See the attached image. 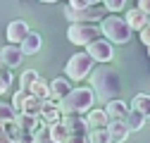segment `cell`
<instances>
[{
	"instance_id": "24",
	"label": "cell",
	"mask_w": 150,
	"mask_h": 143,
	"mask_svg": "<svg viewBox=\"0 0 150 143\" xmlns=\"http://www.w3.org/2000/svg\"><path fill=\"white\" fill-rule=\"evenodd\" d=\"M143 127H145V117L141 112H136V110H131L129 117H126V129L129 131H141Z\"/></svg>"
},
{
	"instance_id": "12",
	"label": "cell",
	"mask_w": 150,
	"mask_h": 143,
	"mask_svg": "<svg viewBox=\"0 0 150 143\" xmlns=\"http://www.w3.org/2000/svg\"><path fill=\"white\" fill-rule=\"evenodd\" d=\"M0 55H3V64H5L7 69L19 67V64H22V60H24L19 45H10V43H7L5 48H0Z\"/></svg>"
},
{
	"instance_id": "2",
	"label": "cell",
	"mask_w": 150,
	"mask_h": 143,
	"mask_svg": "<svg viewBox=\"0 0 150 143\" xmlns=\"http://www.w3.org/2000/svg\"><path fill=\"white\" fill-rule=\"evenodd\" d=\"M96 105V93L91 91V86H79V88H71V91L57 103L60 107V115H86L93 110Z\"/></svg>"
},
{
	"instance_id": "30",
	"label": "cell",
	"mask_w": 150,
	"mask_h": 143,
	"mask_svg": "<svg viewBox=\"0 0 150 143\" xmlns=\"http://www.w3.org/2000/svg\"><path fill=\"white\" fill-rule=\"evenodd\" d=\"M103 5L107 12H122L126 7V0H103Z\"/></svg>"
},
{
	"instance_id": "3",
	"label": "cell",
	"mask_w": 150,
	"mask_h": 143,
	"mask_svg": "<svg viewBox=\"0 0 150 143\" xmlns=\"http://www.w3.org/2000/svg\"><path fill=\"white\" fill-rule=\"evenodd\" d=\"M100 33L105 36V38L110 41V43H119V45H124V43H129V38H131V29L126 26V22L122 19V17H105V19H100Z\"/></svg>"
},
{
	"instance_id": "32",
	"label": "cell",
	"mask_w": 150,
	"mask_h": 143,
	"mask_svg": "<svg viewBox=\"0 0 150 143\" xmlns=\"http://www.w3.org/2000/svg\"><path fill=\"white\" fill-rule=\"evenodd\" d=\"M136 7H138L143 14H148V17H150V0H138V5H136Z\"/></svg>"
},
{
	"instance_id": "6",
	"label": "cell",
	"mask_w": 150,
	"mask_h": 143,
	"mask_svg": "<svg viewBox=\"0 0 150 143\" xmlns=\"http://www.w3.org/2000/svg\"><path fill=\"white\" fill-rule=\"evenodd\" d=\"M86 52L93 57V62H100V64H107L115 60V48H112V43L107 38H98L86 45Z\"/></svg>"
},
{
	"instance_id": "11",
	"label": "cell",
	"mask_w": 150,
	"mask_h": 143,
	"mask_svg": "<svg viewBox=\"0 0 150 143\" xmlns=\"http://www.w3.org/2000/svg\"><path fill=\"white\" fill-rule=\"evenodd\" d=\"M60 119H62V115H60L57 103H55V100H43V105H41V115H38V122L45 124V127H50V124L60 122Z\"/></svg>"
},
{
	"instance_id": "5",
	"label": "cell",
	"mask_w": 150,
	"mask_h": 143,
	"mask_svg": "<svg viewBox=\"0 0 150 143\" xmlns=\"http://www.w3.org/2000/svg\"><path fill=\"white\" fill-rule=\"evenodd\" d=\"M100 26H96V24H69V29H67V38H69V43L71 45H88V43H93V41H98L100 38Z\"/></svg>"
},
{
	"instance_id": "31",
	"label": "cell",
	"mask_w": 150,
	"mask_h": 143,
	"mask_svg": "<svg viewBox=\"0 0 150 143\" xmlns=\"http://www.w3.org/2000/svg\"><path fill=\"white\" fill-rule=\"evenodd\" d=\"M138 33H141V43H143L145 48H150V24H148L145 29H141Z\"/></svg>"
},
{
	"instance_id": "37",
	"label": "cell",
	"mask_w": 150,
	"mask_h": 143,
	"mask_svg": "<svg viewBox=\"0 0 150 143\" xmlns=\"http://www.w3.org/2000/svg\"><path fill=\"white\" fill-rule=\"evenodd\" d=\"M3 67H5V64H3V55H0V69H3Z\"/></svg>"
},
{
	"instance_id": "34",
	"label": "cell",
	"mask_w": 150,
	"mask_h": 143,
	"mask_svg": "<svg viewBox=\"0 0 150 143\" xmlns=\"http://www.w3.org/2000/svg\"><path fill=\"white\" fill-rule=\"evenodd\" d=\"M17 143H36V141H33V134H22L17 138Z\"/></svg>"
},
{
	"instance_id": "10",
	"label": "cell",
	"mask_w": 150,
	"mask_h": 143,
	"mask_svg": "<svg viewBox=\"0 0 150 143\" xmlns=\"http://www.w3.org/2000/svg\"><path fill=\"white\" fill-rule=\"evenodd\" d=\"M60 122H62L64 127H67L69 136H88V134H86L88 124H86L83 115H64V117H62Z\"/></svg>"
},
{
	"instance_id": "14",
	"label": "cell",
	"mask_w": 150,
	"mask_h": 143,
	"mask_svg": "<svg viewBox=\"0 0 150 143\" xmlns=\"http://www.w3.org/2000/svg\"><path fill=\"white\" fill-rule=\"evenodd\" d=\"M43 45V38H41V33H36V31H29L26 33V38L19 43V50H22V55H36V52L41 50Z\"/></svg>"
},
{
	"instance_id": "26",
	"label": "cell",
	"mask_w": 150,
	"mask_h": 143,
	"mask_svg": "<svg viewBox=\"0 0 150 143\" xmlns=\"http://www.w3.org/2000/svg\"><path fill=\"white\" fill-rule=\"evenodd\" d=\"M88 143H110L107 129H93V131L88 134Z\"/></svg>"
},
{
	"instance_id": "17",
	"label": "cell",
	"mask_w": 150,
	"mask_h": 143,
	"mask_svg": "<svg viewBox=\"0 0 150 143\" xmlns=\"http://www.w3.org/2000/svg\"><path fill=\"white\" fill-rule=\"evenodd\" d=\"M83 119L88 124V129H107V124H110L105 110H91V112L83 115Z\"/></svg>"
},
{
	"instance_id": "18",
	"label": "cell",
	"mask_w": 150,
	"mask_h": 143,
	"mask_svg": "<svg viewBox=\"0 0 150 143\" xmlns=\"http://www.w3.org/2000/svg\"><path fill=\"white\" fill-rule=\"evenodd\" d=\"M14 122H17V127H19L24 134H33L36 127H38V117H29V115H24V112H17Z\"/></svg>"
},
{
	"instance_id": "35",
	"label": "cell",
	"mask_w": 150,
	"mask_h": 143,
	"mask_svg": "<svg viewBox=\"0 0 150 143\" xmlns=\"http://www.w3.org/2000/svg\"><path fill=\"white\" fill-rule=\"evenodd\" d=\"M100 3H103V0H86V5H88V7H98Z\"/></svg>"
},
{
	"instance_id": "21",
	"label": "cell",
	"mask_w": 150,
	"mask_h": 143,
	"mask_svg": "<svg viewBox=\"0 0 150 143\" xmlns=\"http://www.w3.org/2000/svg\"><path fill=\"white\" fill-rule=\"evenodd\" d=\"M48 131H50V141H52V143H64V141L69 138V131H67V127H64L62 122L50 124Z\"/></svg>"
},
{
	"instance_id": "29",
	"label": "cell",
	"mask_w": 150,
	"mask_h": 143,
	"mask_svg": "<svg viewBox=\"0 0 150 143\" xmlns=\"http://www.w3.org/2000/svg\"><path fill=\"white\" fill-rule=\"evenodd\" d=\"M24 100H26V93L24 91H14V96H12V110L14 112H22V107H24Z\"/></svg>"
},
{
	"instance_id": "25",
	"label": "cell",
	"mask_w": 150,
	"mask_h": 143,
	"mask_svg": "<svg viewBox=\"0 0 150 143\" xmlns=\"http://www.w3.org/2000/svg\"><path fill=\"white\" fill-rule=\"evenodd\" d=\"M33 141H36V143H52V141H50V131H48L45 124L38 122V127H36V131H33Z\"/></svg>"
},
{
	"instance_id": "4",
	"label": "cell",
	"mask_w": 150,
	"mask_h": 143,
	"mask_svg": "<svg viewBox=\"0 0 150 143\" xmlns=\"http://www.w3.org/2000/svg\"><path fill=\"white\" fill-rule=\"evenodd\" d=\"M93 69H96V62H93V57L88 52H74L64 67L69 81H83L86 76H91Z\"/></svg>"
},
{
	"instance_id": "15",
	"label": "cell",
	"mask_w": 150,
	"mask_h": 143,
	"mask_svg": "<svg viewBox=\"0 0 150 143\" xmlns=\"http://www.w3.org/2000/svg\"><path fill=\"white\" fill-rule=\"evenodd\" d=\"M126 26L131 29V31H141V29H145L148 26V14H143L138 7H131V10H126Z\"/></svg>"
},
{
	"instance_id": "1",
	"label": "cell",
	"mask_w": 150,
	"mask_h": 143,
	"mask_svg": "<svg viewBox=\"0 0 150 143\" xmlns=\"http://www.w3.org/2000/svg\"><path fill=\"white\" fill-rule=\"evenodd\" d=\"M88 81H91V91L96 93V100H100L105 105L110 100H117L119 93H122V79H119L117 72L110 69L107 64L93 69L91 76H88Z\"/></svg>"
},
{
	"instance_id": "19",
	"label": "cell",
	"mask_w": 150,
	"mask_h": 143,
	"mask_svg": "<svg viewBox=\"0 0 150 143\" xmlns=\"http://www.w3.org/2000/svg\"><path fill=\"white\" fill-rule=\"evenodd\" d=\"M41 76H38V72L36 69H26V72H22V76H19V91H24L26 96L31 93V86L38 81Z\"/></svg>"
},
{
	"instance_id": "20",
	"label": "cell",
	"mask_w": 150,
	"mask_h": 143,
	"mask_svg": "<svg viewBox=\"0 0 150 143\" xmlns=\"http://www.w3.org/2000/svg\"><path fill=\"white\" fill-rule=\"evenodd\" d=\"M131 110L141 112V115L148 119V117H150V96H145V93H138L134 100H131Z\"/></svg>"
},
{
	"instance_id": "8",
	"label": "cell",
	"mask_w": 150,
	"mask_h": 143,
	"mask_svg": "<svg viewBox=\"0 0 150 143\" xmlns=\"http://www.w3.org/2000/svg\"><path fill=\"white\" fill-rule=\"evenodd\" d=\"M31 29H29V24L26 22H22V19H14V22H10L7 24V43L10 45H19L24 38H26V33H29Z\"/></svg>"
},
{
	"instance_id": "7",
	"label": "cell",
	"mask_w": 150,
	"mask_h": 143,
	"mask_svg": "<svg viewBox=\"0 0 150 143\" xmlns=\"http://www.w3.org/2000/svg\"><path fill=\"white\" fill-rule=\"evenodd\" d=\"M62 14L67 17V22L69 24H93V22H98L100 19V10L98 7H83V10H74V7H64Z\"/></svg>"
},
{
	"instance_id": "39",
	"label": "cell",
	"mask_w": 150,
	"mask_h": 143,
	"mask_svg": "<svg viewBox=\"0 0 150 143\" xmlns=\"http://www.w3.org/2000/svg\"><path fill=\"white\" fill-rule=\"evenodd\" d=\"M148 55H150V48H148Z\"/></svg>"
},
{
	"instance_id": "23",
	"label": "cell",
	"mask_w": 150,
	"mask_h": 143,
	"mask_svg": "<svg viewBox=\"0 0 150 143\" xmlns=\"http://www.w3.org/2000/svg\"><path fill=\"white\" fill-rule=\"evenodd\" d=\"M33 98H38V100H50V84H45L43 79H38L33 86H31V93Z\"/></svg>"
},
{
	"instance_id": "27",
	"label": "cell",
	"mask_w": 150,
	"mask_h": 143,
	"mask_svg": "<svg viewBox=\"0 0 150 143\" xmlns=\"http://www.w3.org/2000/svg\"><path fill=\"white\" fill-rule=\"evenodd\" d=\"M10 88H12V74L7 72V67H3L0 69V96L7 93Z\"/></svg>"
},
{
	"instance_id": "9",
	"label": "cell",
	"mask_w": 150,
	"mask_h": 143,
	"mask_svg": "<svg viewBox=\"0 0 150 143\" xmlns=\"http://www.w3.org/2000/svg\"><path fill=\"white\" fill-rule=\"evenodd\" d=\"M129 112H131V107H126V103L119 100V98L117 100H110L105 105V115H107L110 122H126Z\"/></svg>"
},
{
	"instance_id": "33",
	"label": "cell",
	"mask_w": 150,
	"mask_h": 143,
	"mask_svg": "<svg viewBox=\"0 0 150 143\" xmlns=\"http://www.w3.org/2000/svg\"><path fill=\"white\" fill-rule=\"evenodd\" d=\"M64 143H88V136H69Z\"/></svg>"
},
{
	"instance_id": "16",
	"label": "cell",
	"mask_w": 150,
	"mask_h": 143,
	"mask_svg": "<svg viewBox=\"0 0 150 143\" xmlns=\"http://www.w3.org/2000/svg\"><path fill=\"white\" fill-rule=\"evenodd\" d=\"M107 134H110V143H124L131 131L126 129V122H110Z\"/></svg>"
},
{
	"instance_id": "36",
	"label": "cell",
	"mask_w": 150,
	"mask_h": 143,
	"mask_svg": "<svg viewBox=\"0 0 150 143\" xmlns=\"http://www.w3.org/2000/svg\"><path fill=\"white\" fill-rule=\"evenodd\" d=\"M38 3H60V0H38Z\"/></svg>"
},
{
	"instance_id": "28",
	"label": "cell",
	"mask_w": 150,
	"mask_h": 143,
	"mask_svg": "<svg viewBox=\"0 0 150 143\" xmlns=\"http://www.w3.org/2000/svg\"><path fill=\"white\" fill-rule=\"evenodd\" d=\"M14 117H17V112L12 110V105H10V103H0V124L12 122Z\"/></svg>"
},
{
	"instance_id": "13",
	"label": "cell",
	"mask_w": 150,
	"mask_h": 143,
	"mask_svg": "<svg viewBox=\"0 0 150 143\" xmlns=\"http://www.w3.org/2000/svg\"><path fill=\"white\" fill-rule=\"evenodd\" d=\"M69 91H71V84H69L67 76H57V79H52V81H50V100L60 103Z\"/></svg>"
},
{
	"instance_id": "22",
	"label": "cell",
	"mask_w": 150,
	"mask_h": 143,
	"mask_svg": "<svg viewBox=\"0 0 150 143\" xmlns=\"http://www.w3.org/2000/svg\"><path fill=\"white\" fill-rule=\"evenodd\" d=\"M41 105H43V100L33 98V96H26L22 112H24V115H29V117H38V115H41Z\"/></svg>"
},
{
	"instance_id": "38",
	"label": "cell",
	"mask_w": 150,
	"mask_h": 143,
	"mask_svg": "<svg viewBox=\"0 0 150 143\" xmlns=\"http://www.w3.org/2000/svg\"><path fill=\"white\" fill-rule=\"evenodd\" d=\"M148 24H150V17H148Z\"/></svg>"
}]
</instances>
